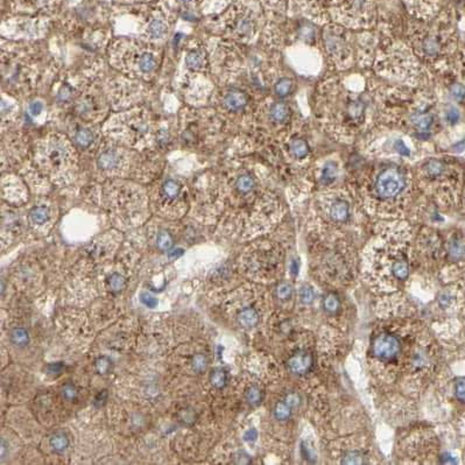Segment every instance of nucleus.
I'll list each match as a JSON object with an SVG mask.
<instances>
[{
    "label": "nucleus",
    "mask_w": 465,
    "mask_h": 465,
    "mask_svg": "<svg viewBox=\"0 0 465 465\" xmlns=\"http://www.w3.org/2000/svg\"><path fill=\"white\" fill-rule=\"evenodd\" d=\"M411 230L407 224L383 227L364 251V275L381 292L399 289L411 273Z\"/></svg>",
    "instance_id": "1"
},
{
    "label": "nucleus",
    "mask_w": 465,
    "mask_h": 465,
    "mask_svg": "<svg viewBox=\"0 0 465 465\" xmlns=\"http://www.w3.org/2000/svg\"><path fill=\"white\" fill-rule=\"evenodd\" d=\"M369 99L359 90H350L337 80L323 84L316 100L317 119L339 140L350 141L365 126Z\"/></svg>",
    "instance_id": "2"
},
{
    "label": "nucleus",
    "mask_w": 465,
    "mask_h": 465,
    "mask_svg": "<svg viewBox=\"0 0 465 465\" xmlns=\"http://www.w3.org/2000/svg\"><path fill=\"white\" fill-rule=\"evenodd\" d=\"M413 175L398 165H380L363 185V200L370 212L393 217L401 213L412 194Z\"/></svg>",
    "instance_id": "3"
},
{
    "label": "nucleus",
    "mask_w": 465,
    "mask_h": 465,
    "mask_svg": "<svg viewBox=\"0 0 465 465\" xmlns=\"http://www.w3.org/2000/svg\"><path fill=\"white\" fill-rule=\"evenodd\" d=\"M376 62L377 73L382 76L409 85H416L420 82L422 67L412 47L394 42L391 47L380 51Z\"/></svg>",
    "instance_id": "4"
},
{
    "label": "nucleus",
    "mask_w": 465,
    "mask_h": 465,
    "mask_svg": "<svg viewBox=\"0 0 465 465\" xmlns=\"http://www.w3.org/2000/svg\"><path fill=\"white\" fill-rule=\"evenodd\" d=\"M402 107L405 109L399 111L400 125L415 136H430L435 123L434 103L430 97L424 96V92L412 95L407 102H402Z\"/></svg>",
    "instance_id": "5"
},
{
    "label": "nucleus",
    "mask_w": 465,
    "mask_h": 465,
    "mask_svg": "<svg viewBox=\"0 0 465 465\" xmlns=\"http://www.w3.org/2000/svg\"><path fill=\"white\" fill-rule=\"evenodd\" d=\"M37 160L45 173L56 177L69 174L76 165L74 148L66 139L57 135L49 136L39 146Z\"/></svg>",
    "instance_id": "6"
},
{
    "label": "nucleus",
    "mask_w": 465,
    "mask_h": 465,
    "mask_svg": "<svg viewBox=\"0 0 465 465\" xmlns=\"http://www.w3.org/2000/svg\"><path fill=\"white\" fill-rule=\"evenodd\" d=\"M318 208L334 224H345L352 217V196L346 190H330L318 197Z\"/></svg>",
    "instance_id": "7"
},
{
    "label": "nucleus",
    "mask_w": 465,
    "mask_h": 465,
    "mask_svg": "<svg viewBox=\"0 0 465 465\" xmlns=\"http://www.w3.org/2000/svg\"><path fill=\"white\" fill-rule=\"evenodd\" d=\"M324 42L330 60L339 69H346L353 64V48L340 28L329 27L324 31Z\"/></svg>",
    "instance_id": "8"
},
{
    "label": "nucleus",
    "mask_w": 465,
    "mask_h": 465,
    "mask_svg": "<svg viewBox=\"0 0 465 465\" xmlns=\"http://www.w3.org/2000/svg\"><path fill=\"white\" fill-rule=\"evenodd\" d=\"M402 339L392 330H383L375 337L372 342L373 357L380 364L391 365L400 359L404 350Z\"/></svg>",
    "instance_id": "9"
},
{
    "label": "nucleus",
    "mask_w": 465,
    "mask_h": 465,
    "mask_svg": "<svg viewBox=\"0 0 465 465\" xmlns=\"http://www.w3.org/2000/svg\"><path fill=\"white\" fill-rule=\"evenodd\" d=\"M125 155L120 149L116 147H107L100 152L97 158V165L106 173H117L124 167Z\"/></svg>",
    "instance_id": "10"
},
{
    "label": "nucleus",
    "mask_w": 465,
    "mask_h": 465,
    "mask_svg": "<svg viewBox=\"0 0 465 465\" xmlns=\"http://www.w3.org/2000/svg\"><path fill=\"white\" fill-rule=\"evenodd\" d=\"M287 154L292 161H296L297 164L307 161L310 155V147L305 138L300 135H292L287 140Z\"/></svg>",
    "instance_id": "11"
},
{
    "label": "nucleus",
    "mask_w": 465,
    "mask_h": 465,
    "mask_svg": "<svg viewBox=\"0 0 465 465\" xmlns=\"http://www.w3.org/2000/svg\"><path fill=\"white\" fill-rule=\"evenodd\" d=\"M135 70L140 75H148L154 73L158 68V56L154 51L148 49L135 50L133 56Z\"/></svg>",
    "instance_id": "12"
},
{
    "label": "nucleus",
    "mask_w": 465,
    "mask_h": 465,
    "mask_svg": "<svg viewBox=\"0 0 465 465\" xmlns=\"http://www.w3.org/2000/svg\"><path fill=\"white\" fill-rule=\"evenodd\" d=\"M288 369L294 375L302 376L308 373L314 365L313 356L308 351H297L288 359Z\"/></svg>",
    "instance_id": "13"
},
{
    "label": "nucleus",
    "mask_w": 465,
    "mask_h": 465,
    "mask_svg": "<svg viewBox=\"0 0 465 465\" xmlns=\"http://www.w3.org/2000/svg\"><path fill=\"white\" fill-rule=\"evenodd\" d=\"M267 117L273 125L281 126L291 123L292 110L289 105H287L282 100H276L269 104L267 110Z\"/></svg>",
    "instance_id": "14"
},
{
    "label": "nucleus",
    "mask_w": 465,
    "mask_h": 465,
    "mask_svg": "<svg viewBox=\"0 0 465 465\" xmlns=\"http://www.w3.org/2000/svg\"><path fill=\"white\" fill-rule=\"evenodd\" d=\"M249 97L242 90H231L224 96L223 104L231 112H240L247 106Z\"/></svg>",
    "instance_id": "15"
},
{
    "label": "nucleus",
    "mask_w": 465,
    "mask_h": 465,
    "mask_svg": "<svg viewBox=\"0 0 465 465\" xmlns=\"http://www.w3.org/2000/svg\"><path fill=\"white\" fill-rule=\"evenodd\" d=\"M12 2L26 11H44L56 5L58 0H12Z\"/></svg>",
    "instance_id": "16"
},
{
    "label": "nucleus",
    "mask_w": 465,
    "mask_h": 465,
    "mask_svg": "<svg viewBox=\"0 0 465 465\" xmlns=\"http://www.w3.org/2000/svg\"><path fill=\"white\" fill-rule=\"evenodd\" d=\"M148 34L151 38L160 39L168 32V25L162 15H155L148 24Z\"/></svg>",
    "instance_id": "17"
},
{
    "label": "nucleus",
    "mask_w": 465,
    "mask_h": 465,
    "mask_svg": "<svg viewBox=\"0 0 465 465\" xmlns=\"http://www.w3.org/2000/svg\"><path fill=\"white\" fill-rule=\"evenodd\" d=\"M237 321L242 325L243 328H253L258 324L259 322V314L254 308L246 307L239 311L238 316H237Z\"/></svg>",
    "instance_id": "18"
},
{
    "label": "nucleus",
    "mask_w": 465,
    "mask_h": 465,
    "mask_svg": "<svg viewBox=\"0 0 465 465\" xmlns=\"http://www.w3.org/2000/svg\"><path fill=\"white\" fill-rule=\"evenodd\" d=\"M181 193H182L181 184L178 183L177 181L173 180V178H169V180L165 181V183L162 184L161 194L166 200H168V201L176 200V198L180 197Z\"/></svg>",
    "instance_id": "19"
},
{
    "label": "nucleus",
    "mask_w": 465,
    "mask_h": 465,
    "mask_svg": "<svg viewBox=\"0 0 465 465\" xmlns=\"http://www.w3.org/2000/svg\"><path fill=\"white\" fill-rule=\"evenodd\" d=\"M49 216H50L49 210H48V208L44 206L35 207L31 210V212H29V218H31V222L35 224V225H42V224L48 222Z\"/></svg>",
    "instance_id": "20"
},
{
    "label": "nucleus",
    "mask_w": 465,
    "mask_h": 465,
    "mask_svg": "<svg viewBox=\"0 0 465 465\" xmlns=\"http://www.w3.org/2000/svg\"><path fill=\"white\" fill-rule=\"evenodd\" d=\"M337 171L338 168L336 164H335V162H328V164H325L323 169H322L320 181L323 184H331L336 180Z\"/></svg>",
    "instance_id": "21"
},
{
    "label": "nucleus",
    "mask_w": 465,
    "mask_h": 465,
    "mask_svg": "<svg viewBox=\"0 0 465 465\" xmlns=\"http://www.w3.org/2000/svg\"><path fill=\"white\" fill-rule=\"evenodd\" d=\"M50 448L53 449L55 453H62L68 448L69 445V438L64 432H56L51 436L49 441Z\"/></svg>",
    "instance_id": "22"
},
{
    "label": "nucleus",
    "mask_w": 465,
    "mask_h": 465,
    "mask_svg": "<svg viewBox=\"0 0 465 465\" xmlns=\"http://www.w3.org/2000/svg\"><path fill=\"white\" fill-rule=\"evenodd\" d=\"M204 60H206V58H204L203 51L194 50L187 55V57H185V63H187V66L189 67L190 69L198 70L201 69V68H203Z\"/></svg>",
    "instance_id": "23"
},
{
    "label": "nucleus",
    "mask_w": 465,
    "mask_h": 465,
    "mask_svg": "<svg viewBox=\"0 0 465 465\" xmlns=\"http://www.w3.org/2000/svg\"><path fill=\"white\" fill-rule=\"evenodd\" d=\"M292 89H293V81L291 79H288V77L280 79L274 84V92L280 99L286 98V97L289 96Z\"/></svg>",
    "instance_id": "24"
},
{
    "label": "nucleus",
    "mask_w": 465,
    "mask_h": 465,
    "mask_svg": "<svg viewBox=\"0 0 465 465\" xmlns=\"http://www.w3.org/2000/svg\"><path fill=\"white\" fill-rule=\"evenodd\" d=\"M75 142L81 147H89L93 141V133L89 128H81L75 133Z\"/></svg>",
    "instance_id": "25"
},
{
    "label": "nucleus",
    "mask_w": 465,
    "mask_h": 465,
    "mask_svg": "<svg viewBox=\"0 0 465 465\" xmlns=\"http://www.w3.org/2000/svg\"><path fill=\"white\" fill-rule=\"evenodd\" d=\"M11 340L14 345L17 346H26L29 342L28 333L24 328H14L11 331Z\"/></svg>",
    "instance_id": "26"
},
{
    "label": "nucleus",
    "mask_w": 465,
    "mask_h": 465,
    "mask_svg": "<svg viewBox=\"0 0 465 465\" xmlns=\"http://www.w3.org/2000/svg\"><path fill=\"white\" fill-rule=\"evenodd\" d=\"M210 381L214 387H216V388H223V387L226 385V381H227L226 372L220 369L214 370L210 376Z\"/></svg>",
    "instance_id": "27"
},
{
    "label": "nucleus",
    "mask_w": 465,
    "mask_h": 465,
    "mask_svg": "<svg viewBox=\"0 0 465 465\" xmlns=\"http://www.w3.org/2000/svg\"><path fill=\"white\" fill-rule=\"evenodd\" d=\"M292 407L287 402H279L275 406L274 415L278 420H288L292 415Z\"/></svg>",
    "instance_id": "28"
},
{
    "label": "nucleus",
    "mask_w": 465,
    "mask_h": 465,
    "mask_svg": "<svg viewBox=\"0 0 465 465\" xmlns=\"http://www.w3.org/2000/svg\"><path fill=\"white\" fill-rule=\"evenodd\" d=\"M171 245H173V238H171V236L169 235L168 232H166V231H162V232L159 233V236H158V246L160 247L161 250H164V251H167V250L170 249Z\"/></svg>",
    "instance_id": "29"
},
{
    "label": "nucleus",
    "mask_w": 465,
    "mask_h": 465,
    "mask_svg": "<svg viewBox=\"0 0 465 465\" xmlns=\"http://www.w3.org/2000/svg\"><path fill=\"white\" fill-rule=\"evenodd\" d=\"M324 308L325 310L329 311V313H334V311H337V309L339 308V301H338V297L334 294H329L327 295V297L324 298Z\"/></svg>",
    "instance_id": "30"
},
{
    "label": "nucleus",
    "mask_w": 465,
    "mask_h": 465,
    "mask_svg": "<svg viewBox=\"0 0 465 465\" xmlns=\"http://www.w3.org/2000/svg\"><path fill=\"white\" fill-rule=\"evenodd\" d=\"M125 278L122 276L118 273H115V274L111 275L110 278V287H111L115 292H119L125 287Z\"/></svg>",
    "instance_id": "31"
},
{
    "label": "nucleus",
    "mask_w": 465,
    "mask_h": 465,
    "mask_svg": "<svg viewBox=\"0 0 465 465\" xmlns=\"http://www.w3.org/2000/svg\"><path fill=\"white\" fill-rule=\"evenodd\" d=\"M246 400L252 405H258L261 400V392L258 387L252 386L249 391L246 392Z\"/></svg>",
    "instance_id": "32"
},
{
    "label": "nucleus",
    "mask_w": 465,
    "mask_h": 465,
    "mask_svg": "<svg viewBox=\"0 0 465 465\" xmlns=\"http://www.w3.org/2000/svg\"><path fill=\"white\" fill-rule=\"evenodd\" d=\"M450 93L458 102L465 99V86L461 83H455L450 86Z\"/></svg>",
    "instance_id": "33"
},
{
    "label": "nucleus",
    "mask_w": 465,
    "mask_h": 465,
    "mask_svg": "<svg viewBox=\"0 0 465 465\" xmlns=\"http://www.w3.org/2000/svg\"><path fill=\"white\" fill-rule=\"evenodd\" d=\"M208 359L204 354H196L193 359V367L196 372H202L207 369Z\"/></svg>",
    "instance_id": "34"
},
{
    "label": "nucleus",
    "mask_w": 465,
    "mask_h": 465,
    "mask_svg": "<svg viewBox=\"0 0 465 465\" xmlns=\"http://www.w3.org/2000/svg\"><path fill=\"white\" fill-rule=\"evenodd\" d=\"M110 367H111V360L106 357H100V358L97 359L96 362V370L99 375H105L110 371Z\"/></svg>",
    "instance_id": "35"
},
{
    "label": "nucleus",
    "mask_w": 465,
    "mask_h": 465,
    "mask_svg": "<svg viewBox=\"0 0 465 465\" xmlns=\"http://www.w3.org/2000/svg\"><path fill=\"white\" fill-rule=\"evenodd\" d=\"M450 254L454 258H462L465 255V246L460 242H454L450 246Z\"/></svg>",
    "instance_id": "36"
},
{
    "label": "nucleus",
    "mask_w": 465,
    "mask_h": 465,
    "mask_svg": "<svg viewBox=\"0 0 465 465\" xmlns=\"http://www.w3.org/2000/svg\"><path fill=\"white\" fill-rule=\"evenodd\" d=\"M77 394H79V392H77L76 387L70 385V383H68V385H66L63 388H62V395H63L64 399H67V400L76 399Z\"/></svg>",
    "instance_id": "37"
},
{
    "label": "nucleus",
    "mask_w": 465,
    "mask_h": 465,
    "mask_svg": "<svg viewBox=\"0 0 465 465\" xmlns=\"http://www.w3.org/2000/svg\"><path fill=\"white\" fill-rule=\"evenodd\" d=\"M292 292H293L292 286L288 285V284H281V285L278 287V295H279V297L284 298V300H286V298L291 297Z\"/></svg>",
    "instance_id": "38"
},
{
    "label": "nucleus",
    "mask_w": 465,
    "mask_h": 465,
    "mask_svg": "<svg viewBox=\"0 0 465 465\" xmlns=\"http://www.w3.org/2000/svg\"><path fill=\"white\" fill-rule=\"evenodd\" d=\"M455 392H456V396L458 400L465 402V379H460L455 387Z\"/></svg>",
    "instance_id": "39"
},
{
    "label": "nucleus",
    "mask_w": 465,
    "mask_h": 465,
    "mask_svg": "<svg viewBox=\"0 0 465 465\" xmlns=\"http://www.w3.org/2000/svg\"><path fill=\"white\" fill-rule=\"evenodd\" d=\"M300 297L304 303H309L314 298V291L310 287H303L300 292Z\"/></svg>",
    "instance_id": "40"
},
{
    "label": "nucleus",
    "mask_w": 465,
    "mask_h": 465,
    "mask_svg": "<svg viewBox=\"0 0 465 465\" xmlns=\"http://www.w3.org/2000/svg\"><path fill=\"white\" fill-rule=\"evenodd\" d=\"M447 120L449 124H451V125H454V124H456L458 120H460V112L457 111V109H455V107H450V109L448 110Z\"/></svg>",
    "instance_id": "41"
},
{
    "label": "nucleus",
    "mask_w": 465,
    "mask_h": 465,
    "mask_svg": "<svg viewBox=\"0 0 465 465\" xmlns=\"http://www.w3.org/2000/svg\"><path fill=\"white\" fill-rule=\"evenodd\" d=\"M141 301H142V303H144L145 305H147L148 308H154L158 303L157 300H155V298L153 297L152 295L147 294V293H144V294H141Z\"/></svg>",
    "instance_id": "42"
},
{
    "label": "nucleus",
    "mask_w": 465,
    "mask_h": 465,
    "mask_svg": "<svg viewBox=\"0 0 465 465\" xmlns=\"http://www.w3.org/2000/svg\"><path fill=\"white\" fill-rule=\"evenodd\" d=\"M285 401L287 402L292 408H294V407H296V406L298 405V402H300V398H298V395L295 394V393H291V394H288L287 398H286Z\"/></svg>",
    "instance_id": "43"
},
{
    "label": "nucleus",
    "mask_w": 465,
    "mask_h": 465,
    "mask_svg": "<svg viewBox=\"0 0 465 465\" xmlns=\"http://www.w3.org/2000/svg\"><path fill=\"white\" fill-rule=\"evenodd\" d=\"M440 303H441V305H443V307H448V305L451 303V297L447 294L442 295L441 298H440Z\"/></svg>",
    "instance_id": "44"
},
{
    "label": "nucleus",
    "mask_w": 465,
    "mask_h": 465,
    "mask_svg": "<svg viewBox=\"0 0 465 465\" xmlns=\"http://www.w3.org/2000/svg\"><path fill=\"white\" fill-rule=\"evenodd\" d=\"M62 370V365H61V363H56V364H50L49 366H48V371H49L50 373H55V372H58V371H61Z\"/></svg>",
    "instance_id": "45"
},
{
    "label": "nucleus",
    "mask_w": 465,
    "mask_h": 465,
    "mask_svg": "<svg viewBox=\"0 0 465 465\" xmlns=\"http://www.w3.org/2000/svg\"><path fill=\"white\" fill-rule=\"evenodd\" d=\"M180 1H182V2H191V1H195V0H180Z\"/></svg>",
    "instance_id": "46"
},
{
    "label": "nucleus",
    "mask_w": 465,
    "mask_h": 465,
    "mask_svg": "<svg viewBox=\"0 0 465 465\" xmlns=\"http://www.w3.org/2000/svg\"><path fill=\"white\" fill-rule=\"evenodd\" d=\"M118 1H138V0H118Z\"/></svg>",
    "instance_id": "47"
}]
</instances>
